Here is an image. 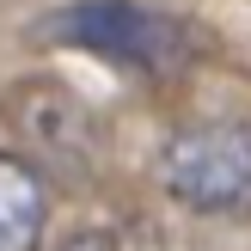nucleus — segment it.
Returning <instances> with one entry per match:
<instances>
[{
    "label": "nucleus",
    "mask_w": 251,
    "mask_h": 251,
    "mask_svg": "<svg viewBox=\"0 0 251 251\" xmlns=\"http://www.w3.org/2000/svg\"><path fill=\"white\" fill-rule=\"evenodd\" d=\"M37 37L61 49H86L141 80H172L202 55V37L190 19L141 6V0H74V6L37 19Z\"/></svg>",
    "instance_id": "nucleus-1"
},
{
    "label": "nucleus",
    "mask_w": 251,
    "mask_h": 251,
    "mask_svg": "<svg viewBox=\"0 0 251 251\" xmlns=\"http://www.w3.org/2000/svg\"><path fill=\"white\" fill-rule=\"evenodd\" d=\"M159 190L190 215H251V123H190L153 159Z\"/></svg>",
    "instance_id": "nucleus-2"
},
{
    "label": "nucleus",
    "mask_w": 251,
    "mask_h": 251,
    "mask_svg": "<svg viewBox=\"0 0 251 251\" xmlns=\"http://www.w3.org/2000/svg\"><path fill=\"white\" fill-rule=\"evenodd\" d=\"M49 178L19 153H0V251H43Z\"/></svg>",
    "instance_id": "nucleus-3"
},
{
    "label": "nucleus",
    "mask_w": 251,
    "mask_h": 251,
    "mask_svg": "<svg viewBox=\"0 0 251 251\" xmlns=\"http://www.w3.org/2000/svg\"><path fill=\"white\" fill-rule=\"evenodd\" d=\"M68 251H104V239H74Z\"/></svg>",
    "instance_id": "nucleus-4"
}]
</instances>
